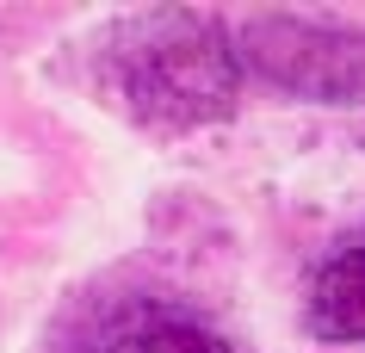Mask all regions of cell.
I'll list each match as a JSON object with an SVG mask.
<instances>
[{"mask_svg": "<svg viewBox=\"0 0 365 353\" xmlns=\"http://www.w3.org/2000/svg\"><path fill=\"white\" fill-rule=\"evenodd\" d=\"M99 87L155 137L205 131L242 99L235 25L205 6L130 13L99 50Z\"/></svg>", "mask_w": 365, "mask_h": 353, "instance_id": "1", "label": "cell"}, {"mask_svg": "<svg viewBox=\"0 0 365 353\" xmlns=\"http://www.w3.org/2000/svg\"><path fill=\"white\" fill-rule=\"evenodd\" d=\"M242 81H267L285 99L365 106V31L304 13H254L235 25Z\"/></svg>", "mask_w": 365, "mask_h": 353, "instance_id": "2", "label": "cell"}, {"mask_svg": "<svg viewBox=\"0 0 365 353\" xmlns=\"http://www.w3.org/2000/svg\"><path fill=\"white\" fill-rule=\"evenodd\" d=\"M81 353H235L205 316L161 304V297H124L99 316Z\"/></svg>", "mask_w": 365, "mask_h": 353, "instance_id": "3", "label": "cell"}, {"mask_svg": "<svg viewBox=\"0 0 365 353\" xmlns=\"http://www.w3.org/2000/svg\"><path fill=\"white\" fill-rule=\"evenodd\" d=\"M304 322L316 341H334V347H359L365 341V230L341 235L322 255V267L309 279Z\"/></svg>", "mask_w": 365, "mask_h": 353, "instance_id": "4", "label": "cell"}]
</instances>
